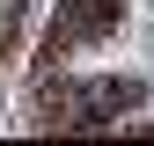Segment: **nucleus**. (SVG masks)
<instances>
[{"instance_id":"1","label":"nucleus","mask_w":154,"mask_h":146,"mask_svg":"<svg viewBox=\"0 0 154 146\" xmlns=\"http://www.w3.org/2000/svg\"><path fill=\"white\" fill-rule=\"evenodd\" d=\"M140 102V80H88V88H73L66 110H73V124H103V117H118V110Z\"/></svg>"},{"instance_id":"2","label":"nucleus","mask_w":154,"mask_h":146,"mask_svg":"<svg viewBox=\"0 0 154 146\" xmlns=\"http://www.w3.org/2000/svg\"><path fill=\"white\" fill-rule=\"evenodd\" d=\"M103 29H118V0H66L59 36H103Z\"/></svg>"}]
</instances>
